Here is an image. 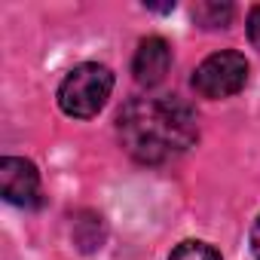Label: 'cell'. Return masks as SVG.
Segmentation results:
<instances>
[{
	"mask_svg": "<svg viewBox=\"0 0 260 260\" xmlns=\"http://www.w3.org/2000/svg\"><path fill=\"white\" fill-rule=\"evenodd\" d=\"M251 248H254V257L260 260V217L254 220V230H251Z\"/></svg>",
	"mask_w": 260,
	"mask_h": 260,
	"instance_id": "cell-9",
	"label": "cell"
},
{
	"mask_svg": "<svg viewBox=\"0 0 260 260\" xmlns=\"http://www.w3.org/2000/svg\"><path fill=\"white\" fill-rule=\"evenodd\" d=\"M172 68V46L162 40V37H147L141 40L138 52H135V61H132V74H135V83L141 86H159L166 80Z\"/></svg>",
	"mask_w": 260,
	"mask_h": 260,
	"instance_id": "cell-5",
	"label": "cell"
},
{
	"mask_svg": "<svg viewBox=\"0 0 260 260\" xmlns=\"http://www.w3.org/2000/svg\"><path fill=\"white\" fill-rule=\"evenodd\" d=\"M169 260H220V254L205 242H181Z\"/></svg>",
	"mask_w": 260,
	"mask_h": 260,
	"instance_id": "cell-7",
	"label": "cell"
},
{
	"mask_svg": "<svg viewBox=\"0 0 260 260\" xmlns=\"http://www.w3.org/2000/svg\"><path fill=\"white\" fill-rule=\"evenodd\" d=\"M233 16H236L233 4H217V0H202V4L193 7V19L202 28H226Z\"/></svg>",
	"mask_w": 260,
	"mask_h": 260,
	"instance_id": "cell-6",
	"label": "cell"
},
{
	"mask_svg": "<svg viewBox=\"0 0 260 260\" xmlns=\"http://www.w3.org/2000/svg\"><path fill=\"white\" fill-rule=\"evenodd\" d=\"M245 83H248V61H245L242 52H233V49L208 55L193 71V89L202 98H211V101L242 92Z\"/></svg>",
	"mask_w": 260,
	"mask_h": 260,
	"instance_id": "cell-3",
	"label": "cell"
},
{
	"mask_svg": "<svg viewBox=\"0 0 260 260\" xmlns=\"http://www.w3.org/2000/svg\"><path fill=\"white\" fill-rule=\"evenodd\" d=\"M248 40L254 43V49H260V4L248 13Z\"/></svg>",
	"mask_w": 260,
	"mask_h": 260,
	"instance_id": "cell-8",
	"label": "cell"
},
{
	"mask_svg": "<svg viewBox=\"0 0 260 260\" xmlns=\"http://www.w3.org/2000/svg\"><path fill=\"white\" fill-rule=\"evenodd\" d=\"M0 193L13 205L37 208L43 202V190H40V172L34 169V162L19 156L0 159Z\"/></svg>",
	"mask_w": 260,
	"mask_h": 260,
	"instance_id": "cell-4",
	"label": "cell"
},
{
	"mask_svg": "<svg viewBox=\"0 0 260 260\" xmlns=\"http://www.w3.org/2000/svg\"><path fill=\"white\" fill-rule=\"evenodd\" d=\"M116 132L135 162L159 166L196 144L199 122L181 98H132L119 110Z\"/></svg>",
	"mask_w": 260,
	"mask_h": 260,
	"instance_id": "cell-1",
	"label": "cell"
},
{
	"mask_svg": "<svg viewBox=\"0 0 260 260\" xmlns=\"http://www.w3.org/2000/svg\"><path fill=\"white\" fill-rule=\"evenodd\" d=\"M113 92V74L110 68L98 61L77 64L58 86V107L74 116V119H89L95 116Z\"/></svg>",
	"mask_w": 260,
	"mask_h": 260,
	"instance_id": "cell-2",
	"label": "cell"
}]
</instances>
